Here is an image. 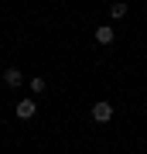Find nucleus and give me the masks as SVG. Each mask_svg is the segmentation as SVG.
I'll return each mask as SVG.
<instances>
[{"instance_id":"nucleus-1","label":"nucleus","mask_w":147,"mask_h":154,"mask_svg":"<svg viewBox=\"0 0 147 154\" xmlns=\"http://www.w3.org/2000/svg\"><path fill=\"white\" fill-rule=\"evenodd\" d=\"M14 113L21 116V120H31V116L38 113V106H34V99H21V103L14 106Z\"/></svg>"},{"instance_id":"nucleus-2","label":"nucleus","mask_w":147,"mask_h":154,"mask_svg":"<svg viewBox=\"0 0 147 154\" xmlns=\"http://www.w3.org/2000/svg\"><path fill=\"white\" fill-rule=\"evenodd\" d=\"M109 116H113V106H109V103H96L93 106V120L96 123H106Z\"/></svg>"},{"instance_id":"nucleus-3","label":"nucleus","mask_w":147,"mask_h":154,"mask_svg":"<svg viewBox=\"0 0 147 154\" xmlns=\"http://www.w3.org/2000/svg\"><path fill=\"white\" fill-rule=\"evenodd\" d=\"M4 82L11 86V89H14V86H21V69H14V65H11V69L4 72Z\"/></svg>"},{"instance_id":"nucleus-4","label":"nucleus","mask_w":147,"mask_h":154,"mask_svg":"<svg viewBox=\"0 0 147 154\" xmlns=\"http://www.w3.org/2000/svg\"><path fill=\"white\" fill-rule=\"evenodd\" d=\"M96 41H99V45H109V41H113V28H106V24L96 28Z\"/></svg>"},{"instance_id":"nucleus-5","label":"nucleus","mask_w":147,"mask_h":154,"mask_svg":"<svg viewBox=\"0 0 147 154\" xmlns=\"http://www.w3.org/2000/svg\"><path fill=\"white\" fill-rule=\"evenodd\" d=\"M123 14H127V4H109V17H116V21H120Z\"/></svg>"},{"instance_id":"nucleus-6","label":"nucleus","mask_w":147,"mask_h":154,"mask_svg":"<svg viewBox=\"0 0 147 154\" xmlns=\"http://www.w3.org/2000/svg\"><path fill=\"white\" fill-rule=\"evenodd\" d=\"M27 86H31V93H34V96H38V93H44V79H41V75H34Z\"/></svg>"}]
</instances>
